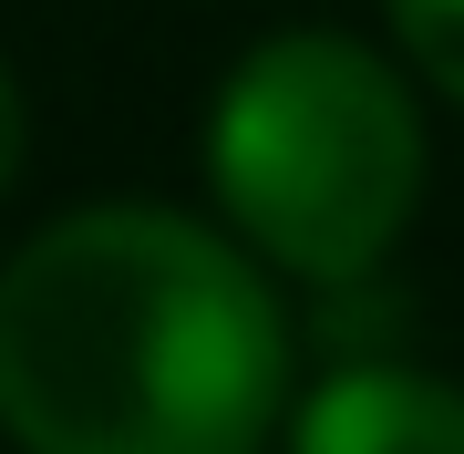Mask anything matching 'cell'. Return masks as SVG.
<instances>
[{
    "mask_svg": "<svg viewBox=\"0 0 464 454\" xmlns=\"http://www.w3.org/2000/svg\"><path fill=\"white\" fill-rule=\"evenodd\" d=\"M279 413L289 320L227 227L114 197L0 258V434L21 454H258Z\"/></svg>",
    "mask_w": 464,
    "mask_h": 454,
    "instance_id": "cell-1",
    "label": "cell"
},
{
    "mask_svg": "<svg viewBox=\"0 0 464 454\" xmlns=\"http://www.w3.org/2000/svg\"><path fill=\"white\" fill-rule=\"evenodd\" d=\"M207 186L258 269L362 289L423 207V103L351 32H279L207 103Z\"/></svg>",
    "mask_w": 464,
    "mask_h": 454,
    "instance_id": "cell-2",
    "label": "cell"
},
{
    "mask_svg": "<svg viewBox=\"0 0 464 454\" xmlns=\"http://www.w3.org/2000/svg\"><path fill=\"white\" fill-rule=\"evenodd\" d=\"M289 454H464V382L413 362H341L289 403Z\"/></svg>",
    "mask_w": 464,
    "mask_h": 454,
    "instance_id": "cell-3",
    "label": "cell"
},
{
    "mask_svg": "<svg viewBox=\"0 0 464 454\" xmlns=\"http://www.w3.org/2000/svg\"><path fill=\"white\" fill-rule=\"evenodd\" d=\"M392 11V42L413 52V72L444 103H464V0H382Z\"/></svg>",
    "mask_w": 464,
    "mask_h": 454,
    "instance_id": "cell-4",
    "label": "cell"
},
{
    "mask_svg": "<svg viewBox=\"0 0 464 454\" xmlns=\"http://www.w3.org/2000/svg\"><path fill=\"white\" fill-rule=\"evenodd\" d=\"M21 155H32V103H21V72L0 63V197L21 186Z\"/></svg>",
    "mask_w": 464,
    "mask_h": 454,
    "instance_id": "cell-5",
    "label": "cell"
}]
</instances>
